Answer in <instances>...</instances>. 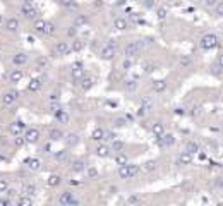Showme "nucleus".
Instances as JSON below:
<instances>
[{"label":"nucleus","mask_w":223,"mask_h":206,"mask_svg":"<svg viewBox=\"0 0 223 206\" xmlns=\"http://www.w3.org/2000/svg\"><path fill=\"white\" fill-rule=\"evenodd\" d=\"M72 170H74V172H81V170H84V163H82L81 160L74 162V163H72Z\"/></svg>","instance_id":"393cba45"},{"label":"nucleus","mask_w":223,"mask_h":206,"mask_svg":"<svg viewBox=\"0 0 223 206\" xmlns=\"http://www.w3.org/2000/svg\"><path fill=\"white\" fill-rule=\"evenodd\" d=\"M53 33V24L52 22H45V33L43 34H52Z\"/></svg>","instance_id":"72a5a7b5"},{"label":"nucleus","mask_w":223,"mask_h":206,"mask_svg":"<svg viewBox=\"0 0 223 206\" xmlns=\"http://www.w3.org/2000/svg\"><path fill=\"white\" fill-rule=\"evenodd\" d=\"M88 22V17L86 16H79L77 19H76V26H81V24H86Z\"/></svg>","instance_id":"f704fd0d"},{"label":"nucleus","mask_w":223,"mask_h":206,"mask_svg":"<svg viewBox=\"0 0 223 206\" xmlns=\"http://www.w3.org/2000/svg\"><path fill=\"white\" fill-rule=\"evenodd\" d=\"M221 12H223V7H221V4H218V7H216V14L221 16Z\"/></svg>","instance_id":"6e6d98bb"},{"label":"nucleus","mask_w":223,"mask_h":206,"mask_svg":"<svg viewBox=\"0 0 223 206\" xmlns=\"http://www.w3.org/2000/svg\"><path fill=\"white\" fill-rule=\"evenodd\" d=\"M0 22H2V16H0Z\"/></svg>","instance_id":"774afa93"},{"label":"nucleus","mask_w":223,"mask_h":206,"mask_svg":"<svg viewBox=\"0 0 223 206\" xmlns=\"http://www.w3.org/2000/svg\"><path fill=\"white\" fill-rule=\"evenodd\" d=\"M158 17H167V11H165V9H160V11H158Z\"/></svg>","instance_id":"8fccbe9b"},{"label":"nucleus","mask_w":223,"mask_h":206,"mask_svg":"<svg viewBox=\"0 0 223 206\" xmlns=\"http://www.w3.org/2000/svg\"><path fill=\"white\" fill-rule=\"evenodd\" d=\"M115 162L119 163V165H124V163H127V158L124 156V154H117V156H115Z\"/></svg>","instance_id":"c9c22d12"},{"label":"nucleus","mask_w":223,"mask_h":206,"mask_svg":"<svg viewBox=\"0 0 223 206\" xmlns=\"http://www.w3.org/2000/svg\"><path fill=\"white\" fill-rule=\"evenodd\" d=\"M26 165H28V168H29V170H38V168H40V160H36V158L28 160Z\"/></svg>","instance_id":"f3484780"},{"label":"nucleus","mask_w":223,"mask_h":206,"mask_svg":"<svg viewBox=\"0 0 223 206\" xmlns=\"http://www.w3.org/2000/svg\"><path fill=\"white\" fill-rule=\"evenodd\" d=\"M40 88H41V81L40 79H33V81L29 83V89L31 91H38Z\"/></svg>","instance_id":"4be33fe9"},{"label":"nucleus","mask_w":223,"mask_h":206,"mask_svg":"<svg viewBox=\"0 0 223 206\" xmlns=\"http://www.w3.org/2000/svg\"><path fill=\"white\" fill-rule=\"evenodd\" d=\"M213 74H215V76H218V77L221 76V72H220V62L213 65Z\"/></svg>","instance_id":"ea45409f"},{"label":"nucleus","mask_w":223,"mask_h":206,"mask_svg":"<svg viewBox=\"0 0 223 206\" xmlns=\"http://www.w3.org/2000/svg\"><path fill=\"white\" fill-rule=\"evenodd\" d=\"M38 64L40 65H46V59H38Z\"/></svg>","instance_id":"4d7b16f0"},{"label":"nucleus","mask_w":223,"mask_h":206,"mask_svg":"<svg viewBox=\"0 0 223 206\" xmlns=\"http://www.w3.org/2000/svg\"><path fill=\"white\" fill-rule=\"evenodd\" d=\"M125 124V119L120 117V119H115V125H119V127H122V125Z\"/></svg>","instance_id":"a18cd8bd"},{"label":"nucleus","mask_w":223,"mask_h":206,"mask_svg":"<svg viewBox=\"0 0 223 206\" xmlns=\"http://www.w3.org/2000/svg\"><path fill=\"white\" fill-rule=\"evenodd\" d=\"M91 84H93V79H91V77H84V79H82V88L84 89H89Z\"/></svg>","instance_id":"c756f323"},{"label":"nucleus","mask_w":223,"mask_h":206,"mask_svg":"<svg viewBox=\"0 0 223 206\" xmlns=\"http://www.w3.org/2000/svg\"><path fill=\"white\" fill-rule=\"evenodd\" d=\"M50 136H52L53 141H57V139H62L63 132H62V131H59V129H53L52 132H50Z\"/></svg>","instance_id":"b1692460"},{"label":"nucleus","mask_w":223,"mask_h":206,"mask_svg":"<svg viewBox=\"0 0 223 206\" xmlns=\"http://www.w3.org/2000/svg\"><path fill=\"white\" fill-rule=\"evenodd\" d=\"M34 31H38V33L43 34L45 33V21H36L34 22Z\"/></svg>","instance_id":"5701e85b"},{"label":"nucleus","mask_w":223,"mask_h":206,"mask_svg":"<svg viewBox=\"0 0 223 206\" xmlns=\"http://www.w3.org/2000/svg\"><path fill=\"white\" fill-rule=\"evenodd\" d=\"M55 117H57V120H59L60 124H67V122H69V115H67L65 112H62L60 108L55 112Z\"/></svg>","instance_id":"9b49d317"},{"label":"nucleus","mask_w":223,"mask_h":206,"mask_svg":"<svg viewBox=\"0 0 223 206\" xmlns=\"http://www.w3.org/2000/svg\"><path fill=\"white\" fill-rule=\"evenodd\" d=\"M4 191H7V180L0 179V192H4Z\"/></svg>","instance_id":"a19ab883"},{"label":"nucleus","mask_w":223,"mask_h":206,"mask_svg":"<svg viewBox=\"0 0 223 206\" xmlns=\"http://www.w3.org/2000/svg\"><path fill=\"white\" fill-rule=\"evenodd\" d=\"M177 114H182L184 115V114H186V110H184V108H177Z\"/></svg>","instance_id":"0e129e2a"},{"label":"nucleus","mask_w":223,"mask_h":206,"mask_svg":"<svg viewBox=\"0 0 223 206\" xmlns=\"http://www.w3.org/2000/svg\"><path fill=\"white\" fill-rule=\"evenodd\" d=\"M206 5H215V0H206Z\"/></svg>","instance_id":"e2e57ef3"},{"label":"nucleus","mask_w":223,"mask_h":206,"mask_svg":"<svg viewBox=\"0 0 223 206\" xmlns=\"http://www.w3.org/2000/svg\"><path fill=\"white\" fill-rule=\"evenodd\" d=\"M33 192H34L33 186H26V187H24V194H33Z\"/></svg>","instance_id":"c03bdc74"},{"label":"nucleus","mask_w":223,"mask_h":206,"mask_svg":"<svg viewBox=\"0 0 223 206\" xmlns=\"http://www.w3.org/2000/svg\"><path fill=\"white\" fill-rule=\"evenodd\" d=\"M216 45H218V38H216L215 34H206V36H203V40H201V47L206 48V50H211Z\"/></svg>","instance_id":"7ed1b4c3"},{"label":"nucleus","mask_w":223,"mask_h":206,"mask_svg":"<svg viewBox=\"0 0 223 206\" xmlns=\"http://www.w3.org/2000/svg\"><path fill=\"white\" fill-rule=\"evenodd\" d=\"M158 141H160V144L161 146H172V144L175 143V137L172 136V134H161L160 137H158Z\"/></svg>","instance_id":"423d86ee"},{"label":"nucleus","mask_w":223,"mask_h":206,"mask_svg":"<svg viewBox=\"0 0 223 206\" xmlns=\"http://www.w3.org/2000/svg\"><path fill=\"white\" fill-rule=\"evenodd\" d=\"M153 69H155V65H153V64H149V62L144 64V70H146V72H151Z\"/></svg>","instance_id":"49530a36"},{"label":"nucleus","mask_w":223,"mask_h":206,"mask_svg":"<svg viewBox=\"0 0 223 206\" xmlns=\"http://www.w3.org/2000/svg\"><path fill=\"white\" fill-rule=\"evenodd\" d=\"M60 4L65 5V7H71V5H72V0H60Z\"/></svg>","instance_id":"3c124183"},{"label":"nucleus","mask_w":223,"mask_h":206,"mask_svg":"<svg viewBox=\"0 0 223 206\" xmlns=\"http://www.w3.org/2000/svg\"><path fill=\"white\" fill-rule=\"evenodd\" d=\"M201 114V108H194V115H199Z\"/></svg>","instance_id":"69168bd1"},{"label":"nucleus","mask_w":223,"mask_h":206,"mask_svg":"<svg viewBox=\"0 0 223 206\" xmlns=\"http://www.w3.org/2000/svg\"><path fill=\"white\" fill-rule=\"evenodd\" d=\"M178 162L182 163V165H189V163L192 162V154H189V153L186 151V153H182V154H180V158H178Z\"/></svg>","instance_id":"ddd939ff"},{"label":"nucleus","mask_w":223,"mask_h":206,"mask_svg":"<svg viewBox=\"0 0 223 206\" xmlns=\"http://www.w3.org/2000/svg\"><path fill=\"white\" fill-rule=\"evenodd\" d=\"M103 134H105L103 129H96L93 132V139H103Z\"/></svg>","instance_id":"2f4dec72"},{"label":"nucleus","mask_w":223,"mask_h":206,"mask_svg":"<svg viewBox=\"0 0 223 206\" xmlns=\"http://www.w3.org/2000/svg\"><path fill=\"white\" fill-rule=\"evenodd\" d=\"M48 184H50V186H59V184H60V177H59V175H50Z\"/></svg>","instance_id":"bb28decb"},{"label":"nucleus","mask_w":223,"mask_h":206,"mask_svg":"<svg viewBox=\"0 0 223 206\" xmlns=\"http://www.w3.org/2000/svg\"><path fill=\"white\" fill-rule=\"evenodd\" d=\"M153 132H155V136H161V134L165 132V127L161 122H156L155 125H153Z\"/></svg>","instance_id":"4468645a"},{"label":"nucleus","mask_w":223,"mask_h":206,"mask_svg":"<svg viewBox=\"0 0 223 206\" xmlns=\"http://www.w3.org/2000/svg\"><path fill=\"white\" fill-rule=\"evenodd\" d=\"M59 203H60V204H77L79 201L74 198L72 192H63V194L59 198Z\"/></svg>","instance_id":"20e7f679"},{"label":"nucleus","mask_w":223,"mask_h":206,"mask_svg":"<svg viewBox=\"0 0 223 206\" xmlns=\"http://www.w3.org/2000/svg\"><path fill=\"white\" fill-rule=\"evenodd\" d=\"M122 65H124V69H129V67L132 65V62H130V60H124V64H122Z\"/></svg>","instance_id":"603ef678"},{"label":"nucleus","mask_w":223,"mask_h":206,"mask_svg":"<svg viewBox=\"0 0 223 206\" xmlns=\"http://www.w3.org/2000/svg\"><path fill=\"white\" fill-rule=\"evenodd\" d=\"M180 65H182V67L190 65V59H189V57H182V59H180Z\"/></svg>","instance_id":"4c0bfd02"},{"label":"nucleus","mask_w":223,"mask_h":206,"mask_svg":"<svg viewBox=\"0 0 223 206\" xmlns=\"http://www.w3.org/2000/svg\"><path fill=\"white\" fill-rule=\"evenodd\" d=\"M38 137H40V132H38L36 129H31V131H28V132H26L24 141H26V143H36Z\"/></svg>","instance_id":"0eeeda50"},{"label":"nucleus","mask_w":223,"mask_h":206,"mask_svg":"<svg viewBox=\"0 0 223 206\" xmlns=\"http://www.w3.org/2000/svg\"><path fill=\"white\" fill-rule=\"evenodd\" d=\"M67 137H69V139H67V143H69V144H76V143H77V136H74V134H69Z\"/></svg>","instance_id":"58836bf2"},{"label":"nucleus","mask_w":223,"mask_h":206,"mask_svg":"<svg viewBox=\"0 0 223 206\" xmlns=\"http://www.w3.org/2000/svg\"><path fill=\"white\" fill-rule=\"evenodd\" d=\"M15 98H17V95H15V91H9L4 95V105H12V103L15 101Z\"/></svg>","instance_id":"1a4fd4ad"},{"label":"nucleus","mask_w":223,"mask_h":206,"mask_svg":"<svg viewBox=\"0 0 223 206\" xmlns=\"http://www.w3.org/2000/svg\"><path fill=\"white\" fill-rule=\"evenodd\" d=\"M22 143H24V139H15V144H17V146H21Z\"/></svg>","instance_id":"680f3d73"},{"label":"nucleus","mask_w":223,"mask_h":206,"mask_svg":"<svg viewBox=\"0 0 223 206\" xmlns=\"http://www.w3.org/2000/svg\"><path fill=\"white\" fill-rule=\"evenodd\" d=\"M142 41H132L130 45H127V48H125V55L127 57H138L139 55V52H141V48H142Z\"/></svg>","instance_id":"f03ea898"},{"label":"nucleus","mask_w":223,"mask_h":206,"mask_svg":"<svg viewBox=\"0 0 223 206\" xmlns=\"http://www.w3.org/2000/svg\"><path fill=\"white\" fill-rule=\"evenodd\" d=\"M22 131H24V124H22V122H12L11 124V132L14 134V136H19Z\"/></svg>","instance_id":"6e6552de"},{"label":"nucleus","mask_w":223,"mask_h":206,"mask_svg":"<svg viewBox=\"0 0 223 206\" xmlns=\"http://www.w3.org/2000/svg\"><path fill=\"white\" fill-rule=\"evenodd\" d=\"M82 47H84V43H82L81 40H76L74 43H72V50H74V52H79V50H82Z\"/></svg>","instance_id":"cd10ccee"},{"label":"nucleus","mask_w":223,"mask_h":206,"mask_svg":"<svg viewBox=\"0 0 223 206\" xmlns=\"http://www.w3.org/2000/svg\"><path fill=\"white\" fill-rule=\"evenodd\" d=\"M19 204H21V206H29L31 204V199L29 198H21V199H19Z\"/></svg>","instance_id":"e433bc0d"},{"label":"nucleus","mask_w":223,"mask_h":206,"mask_svg":"<svg viewBox=\"0 0 223 206\" xmlns=\"http://www.w3.org/2000/svg\"><path fill=\"white\" fill-rule=\"evenodd\" d=\"M55 50H57V53H59V55H65L67 52L71 50V47H69V45H67L65 41H60V43L57 45V48H55Z\"/></svg>","instance_id":"9d476101"},{"label":"nucleus","mask_w":223,"mask_h":206,"mask_svg":"<svg viewBox=\"0 0 223 206\" xmlns=\"http://www.w3.org/2000/svg\"><path fill=\"white\" fill-rule=\"evenodd\" d=\"M50 108H52V112H57V110H59V105H57V103H53Z\"/></svg>","instance_id":"bf43d9fd"},{"label":"nucleus","mask_w":223,"mask_h":206,"mask_svg":"<svg viewBox=\"0 0 223 206\" xmlns=\"http://www.w3.org/2000/svg\"><path fill=\"white\" fill-rule=\"evenodd\" d=\"M186 151L189 154L197 153V151H199V144H197V143H189V144H187V148H186Z\"/></svg>","instance_id":"a211bd4d"},{"label":"nucleus","mask_w":223,"mask_h":206,"mask_svg":"<svg viewBox=\"0 0 223 206\" xmlns=\"http://www.w3.org/2000/svg\"><path fill=\"white\" fill-rule=\"evenodd\" d=\"M112 150H113V151H122L124 150V143H122V141H115V139H113Z\"/></svg>","instance_id":"a878e982"},{"label":"nucleus","mask_w":223,"mask_h":206,"mask_svg":"<svg viewBox=\"0 0 223 206\" xmlns=\"http://www.w3.org/2000/svg\"><path fill=\"white\" fill-rule=\"evenodd\" d=\"M153 89H155L156 93H161V91H165V89H167V83L165 81H155L153 83Z\"/></svg>","instance_id":"f8f14e48"},{"label":"nucleus","mask_w":223,"mask_h":206,"mask_svg":"<svg viewBox=\"0 0 223 206\" xmlns=\"http://www.w3.org/2000/svg\"><path fill=\"white\" fill-rule=\"evenodd\" d=\"M22 12H24V16H26L28 19H34V17H36V11H34V9L24 7V9H22Z\"/></svg>","instance_id":"aec40b11"},{"label":"nucleus","mask_w":223,"mask_h":206,"mask_svg":"<svg viewBox=\"0 0 223 206\" xmlns=\"http://www.w3.org/2000/svg\"><path fill=\"white\" fill-rule=\"evenodd\" d=\"M55 156H57V160H59V158H63V156H65V151H62V153H57Z\"/></svg>","instance_id":"13d9d810"},{"label":"nucleus","mask_w":223,"mask_h":206,"mask_svg":"<svg viewBox=\"0 0 223 206\" xmlns=\"http://www.w3.org/2000/svg\"><path fill=\"white\" fill-rule=\"evenodd\" d=\"M115 28H117V29H125L127 22L124 21V19H117V21H115Z\"/></svg>","instance_id":"c85d7f7f"},{"label":"nucleus","mask_w":223,"mask_h":206,"mask_svg":"<svg viewBox=\"0 0 223 206\" xmlns=\"http://www.w3.org/2000/svg\"><path fill=\"white\" fill-rule=\"evenodd\" d=\"M138 115H139V117H144V115H146V110H144V108H139V112H138Z\"/></svg>","instance_id":"5fc2aeb1"},{"label":"nucleus","mask_w":223,"mask_h":206,"mask_svg":"<svg viewBox=\"0 0 223 206\" xmlns=\"http://www.w3.org/2000/svg\"><path fill=\"white\" fill-rule=\"evenodd\" d=\"M7 203H9L7 199H0V204H7Z\"/></svg>","instance_id":"338daca9"},{"label":"nucleus","mask_w":223,"mask_h":206,"mask_svg":"<svg viewBox=\"0 0 223 206\" xmlns=\"http://www.w3.org/2000/svg\"><path fill=\"white\" fill-rule=\"evenodd\" d=\"M76 31H77V29H76V26H74V28H71V29L67 31V34H69V36H74V34H76Z\"/></svg>","instance_id":"864d4df0"},{"label":"nucleus","mask_w":223,"mask_h":206,"mask_svg":"<svg viewBox=\"0 0 223 206\" xmlns=\"http://www.w3.org/2000/svg\"><path fill=\"white\" fill-rule=\"evenodd\" d=\"M155 165H156L155 162H148V163H146V167H144V168H146V170H153V168H155Z\"/></svg>","instance_id":"09e8293b"},{"label":"nucleus","mask_w":223,"mask_h":206,"mask_svg":"<svg viewBox=\"0 0 223 206\" xmlns=\"http://www.w3.org/2000/svg\"><path fill=\"white\" fill-rule=\"evenodd\" d=\"M113 52H115V45H107V47H103V48H101L100 55H101V59H105V60H110L112 57H113Z\"/></svg>","instance_id":"39448f33"},{"label":"nucleus","mask_w":223,"mask_h":206,"mask_svg":"<svg viewBox=\"0 0 223 206\" xmlns=\"http://www.w3.org/2000/svg\"><path fill=\"white\" fill-rule=\"evenodd\" d=\"M119 173H120L122 179H130V177H134V175H138V173H139V167L138 165H127V163H124V165H120Z\"/></svg>","instance_id":"f257e3e1"},{"label":"nucleus","mask_w":223,"mask_h":206,"mask_svg":"<svg viewBox=\"0 0 223 206\" xmlns=\"http://www.w3.org/2000/svg\"><path fill=\"white\" fill-rule=\"evenodd\" d=\"M130 21H134V22H141V17H139L138 14H130Z\"/></svg>","instance_id":"de8ad7c7"},{"label":"nucleus","mask_w":223,"mask_h":206,"mask_svg":"<svg viewBox=\"0 0 223 206\" xmlns=\"http://www.w3.org/2000/svg\"><path fill=\"white\" fill-rule=\"evenodd\" d=\"M28 62V57L24 55V53H17V55L14 57V64L15 65H22V64Z\"/></svg>","instance_id":"2eb2a0df"},{"label":"nucleus","mask_w":223,"mask_h":206,"mask_svg":"<svg viewBox=\"0 0 223 206\" xmlns=\"http://www.w3.org/2000/svg\"><path fill=\"white\" fill-rule=\"evenodd\" d=\"M125 88H127V91H136V89H138V81H136V79L127 81L125 83Z\"/></svg>","instance_id":"412c9836"},{"label":"nucleus","mask_w":223,"mask_h":206,"mask_svg":"<svg viewBox=\"0 0 223 206\" xmlns=\"http://www.w3.org/2000/svg\"><path fill=\"white\" fill-rule=\"evenodd\" d=\"M108 151H110V150H108L107 146H100V148L96 150V153H98V156H107Z\"/></svg>","instance_id":"7c9ffc66"},{"label":"nucleus","mask_w":223,"mask_h":206,"mask_svg":"<svg viewBox=\"0 0 223 206\" xmlns=\"http://www.w3.org/2000/svg\"><path fill=\"white\" fill-rule=\"evenodd\" d=\"M72 76H74L76 79H81V77H82V69H81V67H76V69H72Z\"/></svg>","instance_id":"473e14b6"},{"label":"nucleus","mask_w":223,"mask_h":206,"mask_svg":"<svg viewBox=\"0 0 223 206\" xmlns=\"http://www.w3.org/2000/svg\"><path fill=\"white\" fill-rule=\"evenodd\" d=\"M127 203H130V204H136V203H139V198H138V196H130V198L127 199Z\"/></svg>","instance_id":"37998d69"},{"label":"nucleus","mask_w":223,"mask_h":206,"mask_svg":"<svg viewBox=\"0 0 223 206\" xmlns=\"http://www.w3.org/2000/svg\"><path fill=\"white\" fill-rule=\"evenodd\" d=\"M21 79H22V70L15 69V70L11 72V81L12 83H17V81H21Z\"/></svg>","instance_id":"dca6fc26"},{"label":"nucleus","mask_w":223,"mask_h":206,"mask_svg":"<svg viewBox=\"0 0 223 206\" xmlns=\"http://www.w3.org/2000/svg\"><path fill=\"white\" fill-rule=\"evenodd\" d=\"M17 26H19L17 19H9L7 21V29L9 31H17Z\"/></svg>","instance_id":"6ab92c4d"},{"label":"nucleus","mask_w":223,"mask_h":206,"mask_svg":"<svg viewBox=\"0 0 223 206\" xmlns=\"http://www.w3.org/2000/svg\"><path fill=\"white\" fill-rule=\"evenodd\" d=\"M98 175L96 168H88V177H91V179H94V177Z\"/></svg>","instance_id":"79ce46f5"},{"label":"nucleus","mask_w":223,"mask_h":206,"mask_svg":"<svg viewBox=\"0 0 223 206\" xmlns=\"http://www.w3.org/2000/svg\"><path fill=\"white\" fill-rule=\"evenodd\" d=\"M57 98H59V96H57V93H53V95L50 96V100H52V101H57Z\"/></svg>","instance_id":"052dcab7"}]
</instances>
